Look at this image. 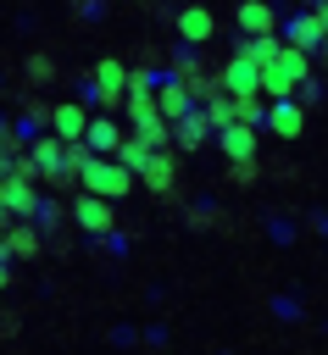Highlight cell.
Instances as JSON below:
<instances>
[{
    "mask_svg": "<svg viewBox=\"0 0 328 355\" xmlns=\"http://www.w3.org/2000/svg\"><path fill=\"white\" fill-rule=\"evenodd\" d=\"M89 122H95V116H89L83 105H56V128H50V133H56L61 144H83V139H89Z\"/></svg>",
    "mask_w": 328,
    "mask_h": 355,
    "instance_id": "cell-8",
    "label": "cell"
},
{
    "mask_svg": "<svg viewBox=\"0 0 328 355\" xmlns=\"http://www.w3.org/2000/svg\"><path fill=\"white\" fill-rule=\"evenodd\" d=\"M39 250H44L39 227H22V222H17V227H6V255H11V261H33Z\"/></svg>",
    "mask_w": 328,
    "mask_h": 355,
    "instance_id": "cell-14",
    "label": "cell"
},
{
    "mask_svg": "<svg viewBox=\"0 0 328 355\" xmlns=\"http://www.w3.org/2000/svg\"><path fill=\"white\" fill-rule=\"evenodd\" d=\"M178 33H183L189 44H206V39H211V11H206V6L178 11Z\"/></svg>",
    "mask_w": 328,
    "mask_h": 355,
    "instance_id": "cell-17",
    "label": "cell"
},
{
    "mask_svg": "<svg viewBox=\"0 0 328 355\" xmlns=\"http://www.w3.org/2000/svg\"><path fill=\"white\" fill-rule=\"evenodd\" d=\"M256 178H261L256 161H233V183H256Z\"/></svg>",
    "mask_w": 328,
    "mask_h": 355,
    "instance_id": "cell-24",
    "label": "cell"
},
{
    "mask_svg": "<svg viewBox=\"0 0 328 355\" xmlns=\"http://www.w3.org/2000/svg\"><path fill=\"white\" fill-rule=\"evenodd\" d=\"M317 22H322V33H328V0H322V6H317Z\"/></svg>",
    "mask_w": 328,
    "mask_h": 355,
    "instance_id": "cell-25",
    "label": "cell"
},
{
    "mask_svg": "<svg viewBox=\"0 0 328 355\" xmlns=\"http://www.w3.org/2000/svg\"><path fill=\"white\" fill-rule=\"evenodd\" d=\"M200 111H206V122H211V133H222V128H233V100H228V94H211V100H206Z\"/></svg>",
    "mask_w": 328,
    "mask_h": 355,
    "instance_id": "cell-21",
    "label": "cell"
},
{
    "mask_svg": "<svg viewBox=\"0 0 328 355\" xmlns=\"http://www.w3.org/2000/svg\"><path fill=\"white\" fill-rule=\"evenodd\" d=\"M0 205H6L11 216H33V211H39V194H33V183H22V178H6V189H0Z\"/></svg>",
    "mask_w": 328,
    "mask_h": 355,
    "instance_id": "cell-12",
    "label": "cell"
},
{
    "mask_svg": "<svg viewBox=\"0 0 328 355\" xmlns=\"http://www.w3.org/2000/svg\"><path fill=\"white\" fill-rule=\"evenodd\" d=\"M217 144H222V155H228V161H250V155H256V128L233 122V128H222V133H217Z\"/></svg>",
    "mask_w": 328,
    "mask_h": 355,
    "instance_id": "cell-11",
    "label": "cell"
},
{
    "mask_svg": "<svg viewBox=\"0 0 328 355\" xmlns=\"http://www.w3.org/2000/svg\"><path fill=\"white\" fill-rule=\"evenodd\" d=\"M128 89H133V67H122V61H100V67H95V100H100L106 111L128 105Z\"/></svg>",
    "mask_w": 328,
    "mask_h": 355,
    "instance_id": "cell-3",
    "label": "cell"
},
{
    "mask_svg": "<svg viewBox=\"0 0 328 355\" xmlns=\"http://www.w3.org/2000/svg\"><path fill=\"white\" fill-rule=\"evenodd\" d=\"M22 72H28V83L39 89V83H50V78H56V61L39 50V55H28V67H22Z\"/></svg>",
    "mask_w": 328,
    "mask_h": 355,
    "instance_id": "cell-23",
    "label": "cell"
},
{
    "mask_svg": "<svg viewBox=\"0 0 328 355\" xmlns=\"http://www.w3.org/2000/svg\"><path fill=\"white\" fill-rule=\"evenodd\" d=\"M150 155H156V150H150V144H145V139H128V144H122V150H117V161H122V166H128V172H145V161H150Z\"/></svg>",
    "mask_w": 328,
    "mask_h": 355,
    "instance_id": "cell-22",
    "label": "cell"
},
{
    "mask_svg": "<svg viewBox=\"0 0 328 355\" xmlns=\"http://www.w3.org/2000/svg\"><path fill=\"white\" fill-rule=\"evenodd\" d=\"M83 144H89L95 155H117V150H122L128 139L117 133V122H111V116H95V122H89V139H83Z\"/></svg>",
    "mask_w": 328,
    "mask_h": 355,
    "instance_id": "cell-13",
    "label": "cell"
},
{
    "mask_svg": "<svg viewBox=\"0 0 328 355\" xmlns=\"http://www.w3.org/2000/svg\"><path fill=\"white\" fill-rule=\"evenodd\" d=\"M222 94H228V100H239V94H261V67L245 61V55H233V61L222 67Z\"/></svg>",
    "mask_w": 328,
    "mask_h": 355,
    "instance_id": "cell-4",
    "label": "cell"
},
{
    "mask_svg": "<svg viewBox=\"0 0 328 355\" xmlns=\"http://www.w3.org/2000/svg\"><path fill=\"white\" fill-rule=\"evenodd\" d=\"M267 111H272V105H267L261 94H239V100H233V122H245V128H261Z\"/></svg>",
    "mask_w": 328,
    "mask_h": 355,
    "instance_id": "cell-20",
    "label": "cell"
},
{
    "mask_svg": "<svg viewBox=\"0 0 328 355\" xmlns=\"http://www.w3.org/2000/svg\"><path fill=\"white\" fill-rule=\"evenodd\" d=\"M239 28H245L250 39L272 33V6H267V0H245V6H239Z\"/></svg>",
    "mask_w": 328,
    "mask_h": 355,
    "instance_id": "cell-16",
    "label": "cell"
},
{
    "mask_svg": "<svg viewBox=\"0 0 328 355\" xmlns=\"http://www.w3.org/2000/svg\"><path fill=\"white\" fill-rule=\"evenodd\" d=\"M239 55H245V61H256V67L267 72V67H272V61L284 55V44H278L272 33H261V39H245V50H239Z\"/></svg>",
    "mask_w": 328,
    "mask_h": 355,
    "instance_id": "cell-19",
    "label": "cell"
},
{
    "mask_svg": "<svg viewBox=\"0 0 328 355\" xmlns=\"http://www.w3.org/2000/svg\"><path fill=\"white\" fill-rule=\"evenodd\" d=\"M267 128H272L278 139H300V128H306V111H300V100H272V111H267Z\"/></svg>",
    "mask_w": 328,
    "mask_h": 355,
    "instance_id": "cell-9",
    "label": "cell"
},
{
    "mask_svg": "<svg viewBox=\"0 0 328 355\" xmlns=\"http://www.w3.org/2000/svg\"><path fill=\"white\" fill-rule=\"evenodd\" d=\"M33 161L50 183H72V166H67V144L50 133V139H33Z\"/></svg>",
    "mask_w": 328,
    "mask_h": 355,
    "instance_id": "cell-5",
    "label": "cell"
},
{
    "mask_svg": "<svg viewBox=\"0 0 328 355\" xmlns=\"http://www.w3.org/2000/svg\"><path fill=\"white\" fill-rule=\"evenodd\" d=\"M139 178H145V189H156V194H172V189H178V161H172L167 150H156V155L145 161V172H139Z\"/></svg>",
    "mask_w": 328,
    "mask_h": 355,
    "instance_id": "cell-10",
    "label": "cell"
},
{
    "mask_svg": "<svg viewBox=\"0 0 328 355\" xmlns=\"http://www.w3.org/2000/svg\"><path fill=\"white\" fill-rule=\"evenodd\" d=\"M89 194H100V200H122L128 189H133V172L122 166V161H106V155H95L89 166H83V178H78Z\"/></svg>",
    "mask_w": 328,
    "mask_h": 355,
    "instance_id": "cell-2",
    "label": "cell"
},
{
    "mask_svg": "<svg viewBox=\"0 0 328 355\" xmlns=\"http://www.w3.org/2000/svg\"><path fill=\"white\" fill-rule=\"evenodd\" d=\"M300 83H306V50H295V44H289V50H284V55H278V61L261 72V94H272V100H289Z\"/></svg>",
    "mask_w": 328,
    "mask_h": 355,
    "instance_id": "cell-1",
    "label": "cell"
},
{
    "mask_svg": "<svg viewBox=\"0 0 328 355\" xmlns=\"http://www.w3.org/2000/svg\"><path fill=\"white\" fill-rule=\"evenodd\" d=\"M289 44H295V50H306V55H311L317 44H328V33H322V22H317V11H311V17H300V22L289 28Z\"/></svg>",
    "mask_w": 328,
    "mask_h": 355,
    "instance_id": "cell-18",
    "label": "cell"
},
{
    "mask_svg": "<svg viewBox=\"0 0 328 355\" xmlns=\"http://www.w3.org/2000/svg\"><path fill=\"white\" fill-rule=\"evenodd\" d=\"M156 105H161V116H167L172 128H178V122H183L189 111H200V105H195V94H189V83H178V78H167V83H161Z\"/></svg>",
    "mask_w": 328,
    "mask_h": 355,
    "instance_id": "cell-7",
    "label": "cell"
},
{
    "mask_svg": "<svg viewBox=\"0 0 328 355\" xmlns=\"http://www.w3.org/2000/svg\"><path fill=\"white\" fill-rule=\"evenodd\" d=\"M72 222H78L83 233H111L117 211H111V200H100V194H83V200H72Z\"/></svg>",
    "mask_w": 328,
    "mask_h": 355,
    "instance_id": "cell-6",
    "label": "cell"
},
{
    "mask_svg": "<svg viewBox=\"0 0 328 355\" xmlns=\"http://www.w3.org/2000/svg\"><path fill=\"white\" fill-rule=\"evenodd\" d=\"M206 133H211L206 111H189V116L172 128V144H178V150H200V144H206Z\"/></svg>",
    "mask_w": 328,
    "mask_h": 355,
    "instance_id": "cell-15",
    "label": "cell"
}]
</instances>
